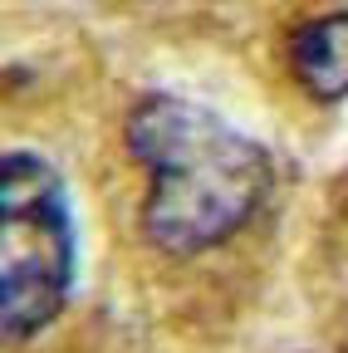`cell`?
<instances>
[{"instance_id":"cell-2","label":"cell","mask_w":348,"mask_h":353,"mask_svg":"<svg viewBox=\"0 0 348 353\" xmlns=\"http://www.w3.org/2000/svg\"><path fill=\"white\" fill-rule=\"evenodd\" d=\"M74 216L39 152H0V339L45 334L74 290Z\"/></svg>"},{"instance_id":"cell-3","label":"cell","mask_w":348,"mask_h":353,"mask_svg":"<svg viewBox=\"0 0 348 353\" xmlns=\"http://www.w3.org/2000/svg\"><path fill=\"white\" fill-rule=\"evenodd\" d=\"M289 64H294V79L304 83V94H314L324 103L348 99V10L299 25L289 39Z\"/></svg>"},{"instance_id":"cell-1","label":"cell","mask_w":348,"mask_h":353,"mask_svg":"<svg viewBox=\"0 0 348 353\" xmlns=\"http://www.w3.org/2000/svg\"><path fill=\"white\" fill-rule=\"evenodd\" d=\"M127 152L147 172L143 231L167 255H201L221 245L270 192L265 148L177 94H147L133 103Z\"/></svg>"}]
</instances>
